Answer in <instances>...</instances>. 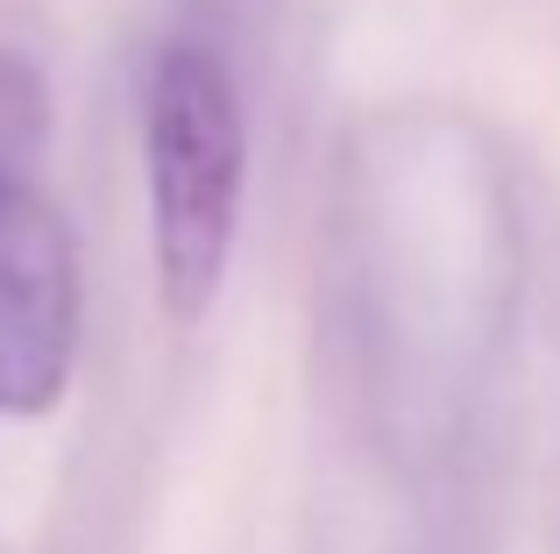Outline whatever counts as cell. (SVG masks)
I'll use <instances>...</instances> for the list:
<instances>
[{
    "mask_svg": "<svg viewBox=\"0 0 560 554\" xmlns=\"http://www.w3.org/2000/svg\"><path fill=\"white\" fill-rule=\"evenodd\" d=\"M142 171H150V250L171 313H206L234 256L248 178V128L234 79L206 43H164L142 85Z\"/></svg>",
    "mask_w": 560,
    "mask_h": 554,
    "instance_id": "1",
    "label": "cell"
},
{
    "mask_svg": "<svg viewBox=\"0 0 560 554\" xmlns=\"http://www.w3.org/2000/svg\"><path fill=\"white\" fill-rule=\"evenodd\" d=\"M79 356V250L28 171H0V413L57 405Z\"/></svg>",
    "mask_w": 560,
    "mask_h": 554,
    "instance_id": "2",
    "label": "cell"
},
{
    "mask_svg": "<svg viewBox=\"0 0 560 554\" xmlns=\"http://www.w3.org/2000/svg\"><path fill=\"white\" fill-rule=\"evenodd\" d=\"M36 128H43V93H36V79H28V65L0 57V171H22Z\"/></svg>",
    "mask_w": 560,
    "mask_h": 554,
    "instance_id": "3",
    "label": "cell"
}]
</instances>
